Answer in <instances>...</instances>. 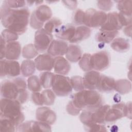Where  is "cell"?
Returning a JSON list of instances; mask_svg holds the SVG:
<instances>
[{
  "mask_svg": "<svg viewBox=\"0 0 132 132\" xmlns=\"http://www.w3.org/2000/svg\"><path fill=\"white\" fill-rule=\"evenodd\" d=\"M29 15V10L27 8L12 9L4 2L0 9L1 20L3 26L19 35L26 31Z\"/></svg>",
  "mask_w": 132,
  "mask_h": 132,
  "instance_id": "1",
  "label": "cell"
},
{
  "mask_svg": "<svg viewBox=\"0 0 132 132\" xmlns=\"http://www.w3.org/2000/svg\"><path fill=\"white\" fill-rule=\"evenodd\" d=\"M72 101L81 110H94L102 105L103 98L94 90L84 89L73 94Z\"/></svg>",
  "mask_w": 132,
  "mask_h": 132,
  "instance_id": "2",
  "label": "cell"
},
{
  "mask_svg": "<svg viewBox=\"0 0 132 132\" xmlns=\"http://www.w3.org/2000/svg\"><path fill=\"white\" fill-rule=\"evenodd\" d=\"M0 111V117L12 121L16 128L24 121L25 117L22 112L21 103L16 100L1 98Z\"/></svg>",
  "mask_w": 132,
  "mask_h": 132,
  "instance_id": "3",
  "label": "cell"
},
{
  "mask_svg": "<svg viewBox=\"0 0 132 132\" xmlns=\"http://www.w3.org/2000/svg\"><path fill=\"white\" fill-rule=\"evenodd\" d=\"M26 81L22 77L5 80L1 83V94L3 98L17 100L21 94L26 90Z\"/></svg>",
  "mask_w": 132,
  "mask_h": 132,
  "instance_id": "4",
  "label": "cell"
},
{
  "mask_svg": "<svg viewBox=\"0 0 132 132\" xmlns=\"http://www.w3.org/2000/svg\"><path fill=\"white\" fill-rule=\"evenodd\" d=\"M52 16L51 8L46 5H41L32 13L29 20L30 26L35 29H40Z\"/></svg>",
  "mask_w": 132,
  "mask_h": 132,
  "instance_id": "5",
  "label": "cell"
},
{
  "mask_svg": "<svg viewBox=\"0 0 132 132\" xmlns=\"http://www.w3.org/2000/svg\"><path fill=\"white\" fill-rule=\"evenodd\" d=\"M52 88L53 92L58 96H65L69 95L73 89L70 78L60 74L54 75Z\"/></svg>",
  "mask_w": 132,
  "mask_h": 132,
  "instance_id": "6",
  "label": "cell"
},
{
  "mask_svg": "<svg viewBox=\"0 0 132 132\" xmlns=\"http://www.w3.org/2000/svg\"><path fill=\"white\" fill-rule=\"evenodd\" d=\"M107 14L102 11L90 8L85 12L84 24L89 28L101 27L106 22Z\"/></svg>",
  "mask_w": 132,
  "mask_h": 132,
  "instance_id": "7",
  "label": "cell"
},
{
  "mask_svg": "<svg viewBox=\"0 0 132 132\" xmlns=\"http://www.w3.org/2000/svg\"><path fill=\"white\" fill-rule=\"evenodd\" d=\"M53 40V35L42 28L36 31L34 44L38 52H44L47 50Z\"/></svg>",
  "mask_w": 132,
  "mask_h": 132,
  "instance_id": "8",
  "label": "cell"
},
{
  "mask_svg": "<svg viewBox=\"0 0 132 132\" xmlns=\"http://www.w3.org/2000/svg\"><path fill=\"white\" fill-rule=\"evenodd\" d=\"M110 63V56L105 51H102L91 56V64L92 70L96 71H102L107 69Z\"/></svg>",
  "mask_w": 132,
  "mask_h": 132,
  "instance_id": "9",
  "label": "cell"
},
{
  "mask_svg": "<svg viewBox=\"0 0 132 132\" xmlns=\"http://www.w3.org/2000/svg\"><path fill=\"white\" fill-rule=\"evenodd\" d=\"M1 77H16L21 73V66L16 60L2 59L0 61Z\"/></svg>",
  "mask_w": 132,
  "mask_h": 132,
  "instance_id": "10",
  "label": "cell"
},
{
  "mask_svg": "<svg viewBox=\"0 0 132 132\" xmlns=\"http://www.w3.org/2000/svg\"><path fill=\"white\" fill-rule=\"evenodd\" d=\"M16 131H51V126L50 124L39 121H29L23 122L17 127Z\"/></svg>",
  "mask_w": 132,
  "mask_h": 132,
  "instance_id": "11",
  "label": "cell"
},
{
  "mask_svg": "<svg viewBox=\"0 0 132 132\" xmlns=\"http://www.w3.org/2000/svg\"><path fill=\"white\" fill-rule=\"evenodd\" d=\"M126 116V105L124 103H119L112 105L108 110L106 117L105 121L113 122Z\"/></svg>",
  "mask_w": 132,
  "mask_h": 132,
  "instance_id": "12",
  "label": "cell"
},
{
  "mask_svg": "<svg viewBox=\"0 0 132 132\" xmlns=\"http://www.w3.org/2000/svg\"><path fill=\"white\" fill-rule=\"evenodd\" d=\"M123 28L117 12H109L107 14L105 23L101 27L100 30L118 31Z\"/></svg>",
  "mask_w": 132,
  "mask_h": 132,
  "instance_id": "13",
  "label": "cell"
},
{
  "mask_svg": "<svg viewBox=\"0 0 132 132\" xmlns=\"http://www.w3.org/2000/svg\"><path fill=\"white\" fill-rule=\"evenodd\" d=\"M36 118L37 121L46 123L50 125L53 124L56 121L55 112L47 107H40L36 110Z\"/></svg>",
  "mask_w": 132,
  "mask_h": 132,
  "instance_id": "14",
  "label": "cell"
},
{
  "mask_svg": "<svg viewBox=\"0 0 132 132\" xmlns=\"http://www.w3.org/2000/svg\"><path fill=\"white\" fill-rule=\"evenodd\" d=\"M54 58L49 54H43L35 59L36 69L39 71H50L54 67Z\"/></svg>",
  "mask_w": 132,
  "mask_h": 132,
  "instance_id": "15",
  "label": "cell"
},
{
  "mask_svg": "<svg viewBox=\"0 0 132 132\" xmlns=\"http://www.w3.org/2000/svg\"><path fill=\"white\" fill-rule=\"evenodd\" d=\"M68 46L65 41L60 39L53 40L47 50V53L53 57L62 56L66 54Z\"/></svg>",
  "mask_w": 132,
  "mask_h": 132,
  "instance_id": "16",
  "label": "cell"
},
{
  "mask_svg": "<svg viewBox=\"0 0 132 132\" xmlns=\"http://www.w3.org/2000/svg\"><path fill=\"white\" fill-rule=\"evenodd\" d=\"M101 75L100 72L95 70L87 72L82 77L85 88L89 90L96 89Z\"/></svg>",
  "mask_w": 132,
  "mask_h": 132,
  "instance_id": "17",
  "label": "cell"
},
{
  "mask_svg": "<svg viewBox=\"0 0 132 132\" xmlns=\"http://www.w3.org/2000/svg\"><path fill=\"white\" fill-rule=\"evenodd\" d=\"M75 29L76 27L74 25L67 24L60 26L56 30L55 36L60 40L70 42L74 37Z\"/></svg>",
  "mask_w": 132,
  "mask_h": 132,
  "instance_id": "18",
  "label": "cell"
},
{
  "mask_svg": "<svg viewBox=\"0 0 132 132\" xmlns=\"http://www.w3.org/2000/svg\"><path fill=\"white\" fill-rule=\"evenodd\" d=\"M21 53V46L18 41L7 43L5 58L7 60H15L19 58Z\"/></svg>",
  "mask_w": 132,
  "mask_h": 132,
  "instance_id": "19",
  "label": "cell"
},
{
  "mask_svg": "<svg viewBox=\"0 0 132 132\" xmlns=\"http://www.w3.org/2000/svg\"><path fill=\"white\" fill-rule=\"evenodd\" d=\"M53 68L57 74L65 75L69 73L71 65L67 59L62 56H57L54 59Z\"/></svg>",
  "mask_w": 132,
  "mask_h": 132,
  "instance_id": "20",
  "label": "cell"
},
{
  "mask_svg": "<svg viewBox=\"0 0 132 132\" xmlns=\"http://www.w3.org/2000/svg\"><path fill=\"white\" fill-rule=\"evenodd\" d=\"M115 81L113 78L101 74L96 89L102 92H111L114 90Z\"/></svg>",
  "mask_w": 132,
  "mask_h": 132,
  "instance_id": "21",
  "label": "cell"
},
{
  "mask_svg": "<svg viewBox=\"0 0 132 132\" xmlns=\"http://www.w3.org/2000/svg\"><path fill=\"white\" fill-rule=\"evenodd\" d=\"M91 29L85 25H79L76 27L73 38L70 41L71 43H78L88 39L91 35Z\"/></svg>",
  "mask_w": 132,
  "mask_h": 132,
  "instance_id": "22",
  "label": "cell"
},
{
  "mask_svg": "<svg viewBox=\"0 0 132 132\" xmlns=\"http://www.w3.org/2000/svg\"><path fill=\"white\" fill-rule=\"evenodd\" d=\"M110 106L109 105H101L99 107L92 110V120L93 122L103 124L105 121V117Z\"/></svg>",
  "mask_w": 132,
  "mask_h": 132,
  "instance_id": "23",
  "label": "cell"
},
{
  "mask_svg": "<svg viewBox=\"0 0 132 132\" xmlns=\"http://www.w3.org/2000/svg\"><path fill=\"white\" fill-rule=\"evenodd\" d=\"M82 56L81 48L77 45L70 44L68 46L67 52L65 54L66 59L72 62L78 61Z\"/></svg>",
  "mask_w": 132,
  "mask_h": 132,
  "instance_id": "24",
  "label": "cell"
},
{
  "mask_svg": "<svg viewBox=\"0 0 132 132\" xmlns=\"http://www.w3.org/2000/svg\"><path fill=\"white\" fill-rule=\"evenodd\" d=\"M111 47L115 51L118 52H125L130 48V43L128 40L118 37L113 40L110 44Z\"/></svg>",
  "mask_w": 132,
  "mask_h": 132,
  "instance_id": "25",
  "label": "cell"
},
{
  "mask_svg": "<svg viewBox=\"0 0 132 132\" xmlns=\"http://www.w3.org/2000/svg\"><path fill=\"white\" fill-rule=\"evenodd\" d=\"M119 31L100 30L95 36L96 40L101 43H109L111 42L118 35Z\"/></svg>",
  "mask_w": 132,
  "mask_h": 132,
  "instance_id": "26",
  "label": "cell"
},
{
  "mask_svg": "<svg viewBox=\"0 0 132 132\" xmlns=\"http://www.w3.org/2000/svg\"><path fill=\"white\" fill-rule=\"evenodd\" d=\"M131 90V82L125 79L117 80L115 81L114 90L121 94H125L129 93Z\"/></svg>",
  "mask_w": 132,
  "mask_h": 132,
  "instance_id": "27",
  "label": "cell"
},
{
  "mask_svg": "<svg viewBox=\"0 0 132 132\" xmlns=\"http://www.w3.org/2000/svg\"><path fill=\"white\" fill-rule=\"evenodd\" d=\"M36 65L34 61L30 59L23 61L21 65V72L24 77L31 76L35 72Z\"/></svg>",
  "mask_w": 132,
  "mask_h": 132,
  "instance_id": "28",
  "label": "cell"
},
{
  "mask_svg": "<svg viewBox=\"0 0 132 132\" xmlns=\"http://www.w3.org/2000/svg\"><path fill=\"white\" fill-rule=\"evenodd\" d=\"M54 74L48 71H45L40 74V81L42 87L45 89L52 87Z\"/></svg>",
  "mask_w": 132,
  "mask_h": 132,
  "instance_id": "29",
  "label": "cell"
},
{
  "mask_svg": "<svg viewBox=\"0 0 132 132\" xmlns=\"http://www.w3.org/2000/svg\"><path fill=\"white\" fill-rule=\"evenodd\" d=\"M41 84L40 79L36 75H31L27 79V87L32 92H39L41 90Z\"/></svg>",
  "mask_w": 132,
  "mask_h": 132,
  "instance_id": "30",
  "label": "cell"
},
{
  "mask_svg": "<svg viewBox=\"0 0 132 132\" xmlns=\"http://www.w3.org/2000/svg\"><path fill=\"white\" fill-rule=\"evenodd\" d=\"M62 24L61 20L57 18H53L47 21L44 25V29L47 32L52 34L55 32L56 30L60 27Z\"/></svg>",
  "mask_w": 132,
  "mask_h": 132,
  "instance_id": "31",
  "label": "cell"
},
{
  "mask_svg": "<svg viewBox=\"0 0 132 132\" xmlns=\"http://www.w3.org/2000/svg\"><path fill=\"white\" fill-rule=\"evenodd\" d=\"M16 126L10 120L0 117V131L7 132H14L15 131Z\"/></svg>",
  "mask_w": 132,
  "mask_h": 132,
  "instance_id": "32",
  "label": "cell"
},
{
  "mask_svg": "<svg viewBox=\"0 0 132 132\" xmlns=\"http://www.w3.org/2000/svg\"><path fill=\"white\" fill-rule=\"evenodd\" d=\"M38 54V51L37 50L34 44H28L24 46L22 50V56L27 59H31L36 57Z\"/></svg>",
  "mask_w": 132,
  "mask_h": 132,
  "instance_id": "33",
  "label": "cell"
},
{
  "mask_svg": "<svg viewBox=\"0 0 132 132\" xmlns=\"http://www.w3.org/2000/svg\"><path fill=\"white\" fill-rule=\"evenodd\" d=\"M91 54L85 53L79 60V66L84 71L88 72L92 70L91 64Z\"/></svg>",
  "mask_w": 132,
  "mask_h": 132,
  "instance_id": "34",
  "label": "cell"
},
{
  "mask_svg": "<svg viewBox=\"0 0 132 132\" xmlns=\"http://www.w3.org/2000/svg\"><path fill=\"white\" fill-rule=\"evenodd\" d=\"M117 2V8L120 12L126 15H131V0L119 1Z\"/></svg>",
  "mask_w": 132,
  "mask_h": 132,
  "instance_id": "35",
  "label": "cell"
},
{
  "mask_svg": "<svg viewBox=\"0 0 132 132\" xmlns=\"http://www.w3.org/2000/svg\"><path fill=\"white\" fill-rule=\"evenodd\" d=\"M41 94L44 105L50 106L54 104L56 98V94L53 90L45 89L41 92Z\"/></svg>",
  "mask_w": 132,
  "mask_h": 132,
  "instance_id": "36",
  "label": "cell"
},
{
  "mask_svg": "<svg viewBox=\"0 0 132 132\" xmlns=\"http://www.w3.org/2000/svg\"><path fill=\"white\" fill-rule=\"evenodd\" d=\"M70 80L72 88L74 90L79 91L85 89L83 83V78L82 77L80 76H74L71 78Z\"/></svg>",
  "mask_w": 132,
  "mask_h": 132,
  "instance_id": "37",
  "label": "cell"
},
{
  "mask_svg": "<svg viewBox=\"0 0 132 132\" xmlns=\"http://www.w3.org/2000/svg\"><path fill=\"white\" fill-rule=\"evenodd\" d=\"M1 36L3 38L7 43L16 41L19 38V35L18 34L8 29L3 30L1 33Z\"/></svg>",
  "mask_w": 132,
  "mask_h": 132,
  "instance_id": "38",
  "label": "cell"
},
{
  "mask_svg": "<svg viewBox=\"0 0 132 132\" xmlns=\"http://www.w3.org/2000/svg\"><path fill=\"white\" fill-rule=\"evenodd\" d=\"M92 110H86L82 111L80 115V120L84 126L90 125L94 122L92 120Z\"/></svg>",
  "mask_w": 132,
  "mask_h": 132,
  "instance_id": "39",
  "label": "cell"
},
{
  "mask_svg": "<svg viewBox=\"0 0 132 132\" xmlns=\"http://www.w3.org/2000/svg\"><path fill=\"white\" fill-rule=\"evenodd\" d=\"M4 2L6 5L12 9H19L25 7L26 2L25 1L18 0H7Z\"/></svg>",
  "mask_w": 132,
  "mask_h": 132,
  "instance_id": "40",
  "label": "cell"
},
{
  "mask_svg": "<svg viewBox=\"0 0 132 132\" xmlns=\"http://www.w3.org/2000/svg\"><path fill=\"white\" fill-rule=\"evenodd\" d=\"M85 130L87 131H93V132H99V131H107V130L106 127L101 124L94 123L90 125L84 126Z\"/></svg>",
  "mask_w": 132,
  "mask_h": 132,
  "instance_id": "41",
  "label": "cell"
},
{
  "mask_svg": "<svg viewBox=\"0 0 132 132\" xmlns=\"http://www.w3.org/2000/svg\"><path fill=\"white\" fill-rule=\"evenodd\" d=\"M85 12L81 9H77L74 13L73 21L76 24L81 25L84 23Z\"/></svg>",
  "mask_w": 132,
  "mask_h": 132,
  "instance_id": "42",
  "label": "cell"
},
{
  "mask_svg": "<svg viewBox=\"0 0 132 132\" xmlns=\"http://www.w3.org/2000/svg\"><path fill=\"white\" fill-rule=\"evenodd\" d=\"M97 5L98 8L102 11H107L111 9L113 4L111 1H98Z\"/></svg>",
  "mask_w": 132,
  "mask_h": 132,
  "instance_id": "43",
  "label": "cell"
},
{
  "mask_svg": "<svg viewBox=\"0 0 132 132\" xmlns=\"http://www.w3.org/2000/svg\"><path fill=\"white\" fill-rule=\"evenodd\" d=\"M68 113L72 116H77L81 110L77 108L73 103L72 101H70L68 104L66 108Z\"/></svg>",
  "mask_w": 132,
  "mask_h": 132,
  "instance_id": "44",
  "label": "cell"
},
{
  "mask_svg": "<svg viewBox=\"0 0 132 132\" xmlns=\"http://www.w3.org/2000/svg\"><path fill=\"white\" fill-rule=\"evenodd\" d=\"M31 99L34 104L37 105L42 106L44 105L42 95L39 92H33L31 94Z\"/></svg>",
  "mask_w": 132,
  "mask_h": 132,
  "instance_id": "45",
  "label": "cell"
},
{
  "mask_svg": "<svg viewBox=\"0 0 132 132\" xmlns=\"http://www.w3.org/2000/svg\"><path fill=\"white\" fill-rule=\"evenodd\" d=\"M118 14L120 22L123 27L131 24V15H126L120 12L118 13Z\"/></svg>",
  "mask_w": 132,
  "mask_h": 132,
  "instance_id": "46",
  "label": "cell"
},
{
  "mask_svg": "<svg viewBox=\"0 0 132 132\" xmlns=\"http://www.w3.org/2000/svg\"><path fill=\"white\" fill-rule=\"evenodd\" d=\"M6 44H7V42L3 39V38L2 36H1V53H0L1 60H2L4 58H5Z\"/></svg>",
  "mask_w": 132,
  "mask_h": 132,
  "instance_id": "47",
  "label": "cell"
},
{
  "mask_svg": "<svg viewBox=\"0 0 132 132\" xmlns=\"http://www.w3.org/2000/svg\"><path fill=\"white\" fill-rule=\"evenodd\" d=\"M62 2L64 3V5H65L70 9L74 10L77 7V1H62Z\"/></svg>",
  "mask_w": 132,
  "mask_h": 132,
  "instance_id": "48",
  "label": "cell"
},
{
  "mask_svg": "<svg viewBox=\"0 0 132 132\" xmlns=\"http://www.w3.org/2000/svg\"><path fill=\"white\" fill-rule=\"evenodd\" d=\"M126 116L129 119H131V103L127 102L126 104Z\"/></svg>",
  "mask_w": 132,
  "mask_h": 132,
  "instance_id": "49",
  "label": "cell"
},
{
  "mask_svg": "<svg viewBox=\"0 0 132 132\" xmlns=\"http://www.w3.org/2000/svg\"><path fill=\"white\" fill-rule=\"evenodd\" d=\"M123 32L126 36H127V37H130L131 32V24L125 26L123 29Z\"/></svg>",
  "mask_w": 132,
  "mask_h": 132,
  "instance_id": "50",
  "label": "cell"
}]
</instances>
